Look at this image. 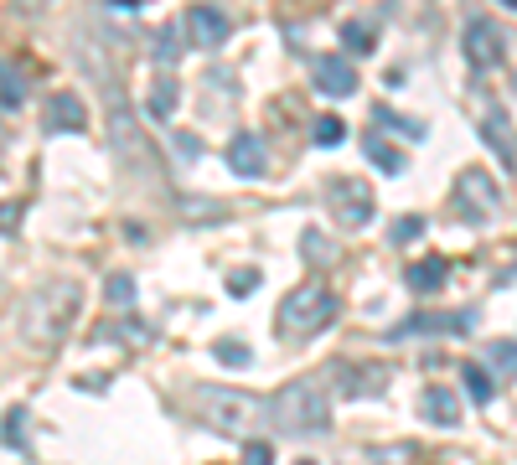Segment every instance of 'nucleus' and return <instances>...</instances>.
I'll list each match as a JSON object with an SVG mask.
<instances>
[{
    "label": "nucleus",
    "instance_id": "nucleus-1",
    "mask_svg": "<svg viewBox=\"0 0 517 465\" xmlns=\"http://www.w3.org/2000/svg\"><path fill=\"white\" fill-rule=\"evenodd\" d=\"M78 310H83L78 279H47L21 305V341L37 352H57L68 341V331L78 326Z\"/></svg>",
    "mask_w": 517,
    "mask_h": 465
},
{
    "label": "nucleus",
    "instance_id": "nucleus-2",
    "mask_svg": "<svg viewBox=\"0 0 517 465\" xmlns=\"http://www.w3.org/2000/svg\"><path fill=\"white\" fill-rule=\"evenodd\" d=\"M269 414H275V424L285 434H295V440H316V434L331 429V398L311 383V378H295L275 393V403H269Z\"/></svg>",
    "mask_w": 517,
    "mask_h": 465
},
{
    "label": "nucleus",
    "instance_id": "nucleus-3",
    "mask_svg": "<svg viewBox=\"0 0 517 465\" xmlns=\"http://www.w3.org/2000/svg\"><path fill=\"white\" fill-rule=\"evenodd\" d=\"M264 398L243 393V388H202V419L228 434V440H249V434L264 424Z\"/></svg>",
    "mask_w": 517,
    "mask_h": 465
},
{
    "label": "nucleus",
    "instance_id": "nucleus-4",
    "mask_svg": "<svg viewBox=\"0 0 517 465\" xmlns=\"http://www.w3.org/2000/svg\"><path fill=\"white\" fill-rule=\"evenodd\" d=\"M331 316H337V295H331V285H321V279H306V285H295L280 305L275 316V331L280 336H316Z\"/></svg>",
    "mask_w": 517,
    "mask_h": 465
},
{
    "label": "nucleus",
    "instance_id": "nucleus-5",
    "mask_svg": "<svg viewBox=\"0 0 517 465\" xmlns=\"http://www.w3.org/2000/svg\"><path fill=\"white\" fill-rule=\"evenodd\" d=\"M326 207H331V223H342L347 233H357V228L373 223L378 197H373V186L357 181V176H331L326 181Z\"/></svg>",
    "mask_w": 517,
    "mask_h": 465
},
{
    "label": "nucleus",
    "instance_id": "nucleus-6",
    "mask_svg": "<svg viewBox=\"0 0 517 465\" xmlns=\"http://www.w3.org/2000/svg\"><path fill=\"white\" fill-rule=\"evenodd\" d=\"M502 207V192H497V181L486 176V171H461V181H455V212L466 217V223H492Z\"/></svg>",
    "mask_w": 517,
    "mask_h": 465
},
{
    "label": "nucleus",
    "instance_id": "nucleus-7",
    "mask_svg": "<svg viewBox=\"0 0 517 465\" xmlns=\"http://www.w3.org/2000/svg\"><path fill=\"white\" fill-rule=\"evenodd\" d=\"M476 331V310H419V316L399 321L388 336L399 341V336H466Z\"/></svg>",
    "mask_w": 517,
    "mask_h": 465
},
{
    "label": "nucleus",
    "instance_id": "nucleus-8",
    "mask_svg": "<svg viewBox=\"0 0 517 465\" xmlns=\"http://www.w3.org/2000/svg\"><path fill=\"white\" fill-rule=\"evenodd\" d=\"M181 26H187V42H192V47H202V52L223 47V42H228V31H233V21H228V11H223V6H192Z\"/></svg>",
    "mask_w": 517,
    "mask_h": 465
},
{
    "label": "nucleus",
    "instance_id": "nucleus-9",
    "mask_svg": "<svg viewBox=\"0 0 517 465\" xmlns=\"http://www.w3.org/2000/svg\"><path fill=\"white\" fill-rule=\"evenodd\" d=\"M461 47H466V62H471V68H497V62H502V31H497V21H486V16L466 21Z\"/></svg>",
    "mask_w": 517,
    "mask_h": 465
},
{
    "label": "nucleus",
    "instance_id": "nucleus-10",
    "mask_svg": "<svg viewBox=\"0 0 517 465\" xmlns=\"http://www.w3.org/2000/svg\"><path fill=\"white\" fill-rule=\"evenodd\" d=\"M88 124V109L78 93H52L42 104V135H78Z\"/></svg>",
    "mask_w": 517,
    "mask_h": 465
},
{
    "label": "nucleus",
    "instance_id": "nucleus-11",
    "mask_svg": "<svg viewBox=\"0 0 517 465\" xmlns=\"http://www.w3.org/2000/svg\"><path fill=\"white\" fill-rule=\"evenodd\" d=\"M311 78L321 93H331V99H347V93H357V68L347 57H316L311 62Z\"/></svg>",
    "mask_w": 517,
    "mask_h": 465
},
{
    "label": "nucleus",
    "instance_id": "nucleus-12",
    "mask_svg": "<svg viewBox=\"0 0 517 465\" xmlns=\"http://www.w3.org/2000/svg\"><path fill=\"white\" fill-rule=\"evenodd\" d=\"M388 378H393L388 362H352V367H342V393L347 398H368V393H383Z\"/></svg>",
    "mask_w": 517,
    "mask_h": 465
},
{
    "label": "nucleus",
    "instance_id": "nucleus-13",
    "mask_svg": "<svg viewBox=\"0 0 517 465\" xmlns=\"http://www.w3.org/2000/svg\"><path fill=\"white\" fill-rule=\"evenodd\" d=\"M228 166H233V176H264L269 171V155H264V140L259 135H233L228 140Z\"/></svg>",
    "mask_w": 517,
    "mask_h": 465
},
{
    "label": "nucleus",
    "instance_id": "nucleus-14",
    "mask_svg": "<svg viewBox=\"0 0 517 465\" xmlns=\"http://www.w3.org/2000/svg\"><path fill=\"white\" fill-rule=\"evenodd\" d=\"M419 414L440 424V429H455L461 424V398H455V388H424L419 393Z\"/></svg>",
    "mask_w": 517,
    "mask_h": 465
},
{
    "label": "nucleus",
    "instance_id": "nucleus-15",
    "mask_svg": "<svg viewBox=\"0 0 517 465\" xmlns=\"http://www.w3.org/2000/svg\"><path fill=\"white\" fill-rule=\"evenodd\" d=\"M481 135H486V145H492V150L502 155V166L512 171V166H517V140H512V124H507V114H502V109L481 114Z\"/></svg>",
    "mask_w": 517,
    "mask_h": 465
},
{
    "label": "nucleus",
    "instance_id": "nucleus-16",
    "mask_svg": "<svg viewBox=\"0 0 517 465\" xmlns=\"http://www.w3.org/2000/svg\"><path fill=\"white\" fill-rule=\"evenodd\" d=\"M445 279H450V259H440V254L409 264V290H414V295H435Z\"/></svg>",
    "mask_w": 517,
    "mask_h": 465
},
{
    "label": "nucleus",
    "instance_id": "nucleus-17",
    "mask_svg": "<svg viewBox=\"0 0 517 465\" xmlns=\"http://www.w3.org/2000/svg\"><path fill=\"white\" fill-rule=\"evenodd\" d=\"M486 372H492V383L517 378V341H492L486 347Z\"/></svg>",
    "mask_w": 517,
    "mask_h": 465
},
{
    "label": "nucleus",
    "instance_id": "nucleus-18",
    "mask_svg": "<svg viewBox=\"0 0 517 465\" xmlns=\"http://www.w3.org/2000/svg\"><path fill=\"white\" fill-rule=\"evenodd\" d=\"M176 104H181V88H176V78L166 73L156 88H150V104H145V109H150V119H171Z\"/></svg>",
    "mask_w": 517,
    "mask_h": 465
},
{
    "label": "nucleus",
    "instance_id": "nucleus-19",
    "mask_svg": "<svg viewBox=\"0 0 517 465\" xmlns=\"http://www.w3.org/2000/svg\"><path fill=\"white\" fill-rule=\"evenodd\" d=\"M362 150H368V161H373V166H378L383 176H399V171H404V155L393 150V145H388L383 135H368V145H362Z\"/></svg>",
    "mask_w": 517,
    "mask_h": 465
},
{
    "label": "nucleus",
    "instance_id": "nucleus-20",
    "mask_svg": "<svg viewBox=\"0 0 517 465\" xmlns=\"http://www.w3.org/2000/svg\"><path fill=\"white\" fill-rule=\"evenodd\" d=\"M342 42H347V52L368 57V52L378 47V26H373V21H342Z\"/></svg>",
    "mask_w": 517,
    "mask_h": 465
},
{
    "label": "nucleus",
    "instance_id": "nucleus-21",
    "mask_svg": "<svg viewBox=\"0 0 517 465\" xmlns=\"http://www.w3.org/2000/svg\"><path fill=\"white\" fill-rule=\"evenodd\" d=\"M461 383H466V393H471V403H492V372H486L481 362H466L461 367Z\"/></svg>",
    "mask_w": 517,
    "mask_h": 465
},
{
    "label": "nucleus",
    "instance_id": "nucleus-22",
    "mask_svg": "<svg viewBox=\"0 0 517 465\" xmlns=\"http://www.w3.org/2000/svg\"><path fill=\"white\" fill-rule=\"evenodd\" d=\"M0 104H6V109H21V104H26V83H21V73L11 68L6 57H0Z\"/></svg>",
    "mask_w": 517,
    "mask_h": 465
},
{
    "label": "nucleus",
    "instance_id": "nucleus-23",
    "mask_svg": "<svg viewBox=\"0 0 517 465\" xmlns=\"http://www.w3.org/2000/svg\"><path fill=\"white\" fill-rule=\"evenodd\" d=\"M342 140H347V119H342V114H321V119H316V145H321V150H337Z\"/></svg>",
    "mask_w": 517,
    "mask_h": 465
},
{
    "label": "nucleus",
    "instance_id": "nucleus-24",
    "mask_svg": "<svg viewBox=\"0 0 517 465\" xmlns=\"http://www.w3.org/2000/svg\"><path fill=\"white\" fill-rule=\"evenodd\" d=\"M212 352H218V362H223V367H249V362H254V352L243 347L238 336H223V341H218V347H212Z\"/></svg>",
    "mask_w": 517,
    "mask_h": 465
},
{
    "label": "nucleus",
    "instance_id": "nucleus-25",
    "mask_svg": "<svg viewBox=\"0 0 517 465\" xmlns=\"http://www.w3.org/2000/svg\"><path fill=\"white\" fill-rule=\"evenodd\" d=\"M373 119H378V124H393V130H404V135H414V140L424 135V119H409V114H393L388 104H373Z\"/></svg>",
    "mask_w": 517,
    "mask_h": 465
},
{
    "label": "nucleus",
    "instance_id": "nucleus-26",
    "mask_svg": "<svg viewBox=\"0 0 517 465\" xmlns=\"http://www.w3.org/2000/svg\"><path fill=\"white\" fill-rule=\"evenodd\" d=\"M109 305L114 310H130L135 305V279L130 274H109Z\"/></svg>",
    "mask_w": 517,
    "mask_h": 465
},
{
    "label": "nucleus",
    "instance_id": "nucleus-27",
    "mask_svg": "<svg viewBox=\"0 0 517 465\" xmlns=\"http://www.w3.org/2000/svg\"><path fill=\"white\" fill-rule=\"evenodd\" d=\"M228 290H233V295H254V290H259V269H238V274H228Z\"/></svg>",
    "mask_w": 517,
    "mask_h": 465
},
{
    "label": "nucleus",
    "instance_id": "nucleus-28",
    "mask_svg": "<svg viewBox=\"0 0 517 465\" xmlns=\"http://www.w3.org/2000/svg\"><path fill=\"white\" fill-rule=\"evenodd\" d=\"M243 465H275V450H269L264 440H249L243 445Z\"/></svg>",
    "mask_w": 517,
    "mask_h": 465
},
{
    "label": "nucleus",
    "instance_id": "nucleus-29",
    "mask_svg": "<svg viewBox=\"0 0 517 465\" xmlns=\"http://www.w3.org/2000/svg\"><path fill=\"white\" fill-rule=\"evenodd\" d=\"M21 424H26V409H11V414H6V445H16V450L26 445V434H21Z\"/></svg>",
    "mask_w": 517,
    "mask_h": 465
},
{
    "label": "nucleus",
    "instance_id": "nucleus-30",
    "mask_svg": "<svg viewBox=\"0 0 517 465\" xmlns=\"http://www.w3.org/2000/svg\"><path fill=\"white\" fill-rule=\"evenodd\" d=\"M424 233V217H399V228H393V243H409Z\"/></svg>",
    "mask_w": 517,
    "mask_h": 465
},
{
    "label": "nucleus",
    "instance_id": "nucleus-31",
    "mask_svg": "<svg viewBox=\"0 0 517 465\" xmlns=\"http://www.w3.org/2000/svg\"><path fill=\"white\" fill-rule=\"evenodd\" d=\"M156 52H161L166 68H171V62H176V31H161V37H156Z\"/></svg>",
    "mask_w": 517,
    "mask_h": 465
},
{
    "label": "nucleus",
    "instance_id": "nucleus-32",
    "mask_svg": "<svg viewBox=\"0 0 517 465\" xmlns=\"http://www.w3.org/2000/svg\"><path fill=\"white\" fill-rule=\"evenodd\" d=\"M176 150H181V161H192V155H197V135H176Z\"/></svg>",
    "mask_w": 517,
    "mask_h": 465
},
{
    "label": "nucleus",
    "instance_id": "nucleus-33",
    "mask_svg": "<svg viewBox=\"0 0 517 465\" xmlns=\"http://www.w3.org/2000/svg\"><path fill=\"white\" fill-rule=\"evenodd\" d=\"M21 6H26V11H37V6H42V0H21Z\"/></svg>",
    "mask_w": 517,
    "mask_h": 465
},
{
    "label": "nucleus",
    "instance_id": "nucleus-34",
    "mask_svg": "<svg viewBox=\"0 0 517 465\" xmlns=\"http://www.w3.org/2000/svg\"><path fill=\"white\" fill-rule=\"evenodd\" d=\"M295 465H316V460H295Z\"/></svg>",
    "mask_w": 517,
    "mask_h": 465
},
{
    "label": "nucleus",
    "instance_id": "nucleus-35",
    "mask_svg": "<svg viewBox=\"0 0 517 465\" xmlns=\"http://www.w3.org/2000/svg\"><path fill=\"white\" fill-rule=\"evenodd\" d=\"M502 6H517V0H502Z\"/></svg>",
    "mask_w": 517,
    "mask_h": 465
}]
</instances>
